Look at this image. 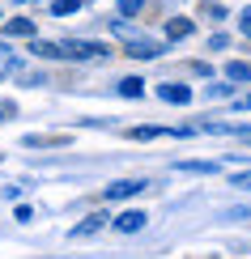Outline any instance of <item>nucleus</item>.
<instances>
[{
	"label": "nucleus",
	"mask_w": 251,
	"mask_h": 259,
	"mask_svg": "<svg viewBox=\"0 0 251 259\" xmlns=\"http://www.w3.org/2000/svg\"><path fill=\"white\" fill-rule=\"evenodd\" d=\"M111 56L106 42H94V38H64L60 42V60H102Z\"/></svg>",
	"instance_id": "f257e3e1"
},
{
	"label": "nucleus",
	"mask_w": 251,
	"mask_h": 259,
	"mask_svg": "<svg viewBox=\"0 0 251 259\" xmlns=\"http://www.w3.org/2000/svg\"><path fill=\"white\" fill-rule=\"evenodd\" d=\"M158 98L170 102V106H188V102H192V85H183V81H162V85H158Z\"/></svg>",
	"instance_id": "f03ea898"
},
{
	"label": "nucleus",
	"mask_w": 251,
	"mask_h": 259,
	"mask_svg": "<svg viewBox=\"0 0 251 259\" xmlns=\"http://www.w3.org/2000/svg\"><path fill=\"white\" fill-rule=\"evenodd\" d=\"M162 51H166V47H162V42H149V38H128V47H124V56H132V60H158L162 56Z\"/></svg>",
	"instance_id": "7ed1b4c3"
},
{
	"label": "nucleus",
	"mask_w": 251,
	"mask_h": 259,
	"mask_svg": "<svg viewBox=\"0 0 251 259\" xmlns=\"http://www.w3.org/2000/svg\"><path fill=\"white\" fill-rule=\"evenodd\" d=\"M140 191H149L145 179H119L106 187V200H128V196H140Z\"/></svg>",
	"instance_id": "20e7f679"
},
{
	"label": "nucleus",
	"mask_w": 251,
	"mask_h": 259,
	"mask_svg": "<svg viewBox=\"0 0 251 259\" xmlns=\"http://www.w3.org/2000/svg\"><path fill=\"white\" fill-rule=\"evenodd\" d=\"M145 221H149V217H145L140 208H128V212H119L111 225H115L119 234H140V230H145Z\"/></svg>",
	"instance_id": "39448f33"
},
{
	"label": "nucleus",
	"mask_w": 251,
	"mask_h": 259,
	"mask_svg": "<svg viewBox=\"0 0 251 259\" xmlns=\"http://www.w3.org/2000/svg\"><path fill=\"white\" fill-rule=\"evenodd\" d=\"M34 34H39L34 17H9L5 21V38H34Z\"/></svg>",
	"instance_id": "423d86ee"
},
{
	"label": "nucleus",
	"mask_w": 251,
	"mask_h": 259,
	"mask_svg": "<svg viewBox=\"0 0 251 259\" xmlns=\"http://www.w3.org/2000/svg\"><path fill=\"white\" fill-rule=\"evenodd\" d=\"M192 34H196L192 17H170L166 21V42H179V38H192Z\"/></svg>",
	"instance_id": "0eeeda50"
},
{
	"label": "nucleus",
	"mask_w": 251,
	"mask_h": 259,
	"mask_svg": "<svg viewBox=\"0 0 251 259\" xmlns=\"http://www.w3.org/2000/svg\"><path fill=\"white\" fill-rule=\"evenodd\" d=\"M226 81L230 85H251V64L247 60H230L226 64Z\"/></svg>",
	"instance_id": "6e6552de"
},
{
	"label": "nucleus",
	"mask_w": 251,
	"mask_h": 259,
	"mask_svg": "<svg viewBox=\"0 0 251 259\" xmlns=\"http://www.w3.org/2000/svg\"><path fill=\"white\" fill-rule=\"evenodd\" d=\"M30 56H39V60H60V42H47V38H30Z\"/></svg>",
	"instance_id": "1a4fd4ad"
},
{
	"label": "nucleus",
	"mask_w": 251,
	"mask_h": 259,
	"mask_svg": "<svg viewBox=\"0 0 251 259\" xmlns=\"http://www.w3.org/2000/svg\"><path fill=\"white\" fill-rule=\"evenodd\" d=\"M102 225H106V217H102V212H90V217H85L81 225H73V238H90V234H98Z\"/></svg>",
	"instance_id": "9d476101"
},
{
	"label": "nucleus",
	"mask_w": 251,
	"mask_h": 259,
	"mask_svg": "<svg viewBox=\"0 0 251 259\" xmlns=\"http://www.w3.org/2000/svg\"><path fill=\"white\" fill-rule=\"evenodd\" d=\"M9 72H21V60L17 51H9V42H0V77H9Z\"/></svg>",
	"instance_id": "9b49d317"
},
{
	"label": "nucleus",
	"mask_w": 251,
	"mask_h": 259,
	"mask_svg": "<svg viewBox=\"0 0 251 259\" xmlns=\"http://www.w3.org/2000/svg\"><path fill=\"white\" fill-rule=\"evenodd\" d=\"M47 5H51V13H56V17H68V13H81L85 0H47Z\"/></svg>",
	"instance_id": "f8f14e48"
},
{
	"label": "nucleus",
	"mask_w": 251,
	"mask_h": 259,
	"mask_svg": "<svg viewBox=\"0 0 251 259\" xmlns=\"http://www.w3.org/2000/svg\"><path fill=\"white\" fill-rule=\"evenodd\" d=\"M179 170H188V175H217V161H179Z\"/></svg>",
	"instance_id": "ddd939ff"
},
{
	"label": "nucleus",
	"mask_w": 251,
	"mask_h": 259,
	"mask_svg": "<svg viewBox=\"0 0 251 259\" xmlns=\"http://www.w3.org/2000/svg\"><path fill=\"white\" fill-rule=\"evenodd\" d=\"M119 94H124V98H140V94H145V81L140 77H124L119 81Z\"/></svg>",
	"instance_id": "4468645a"
},
{
	"label": "nucleus",
	"mask_w": 251,
	"mask_h": 259,
	"mask_svg": "<svg viewBox=\"0 0 251 259\" xmlns=\"http://www.w3.org/2000/svg\"><path fill=\"white\" fill-rule=\"evenodd\" d=\"M140 9H145V0H115V13L119 17H136Z\"/></svg>",
	"instance_id": "2eb2a0df"
},
{
	"label": "nucleus",
	"mask_w": 251,
	"mask_h": 259,
	"mask_svg": "<svg viewBox=\"0 0 251 259\" xmlns=\"http://www.w3.org/2000/svg\"><path fill=\"white\" fill-rule=\"evenodd\" d=\"M200 13H209V17H217V21H222V17H226V5H217V0H204V5H200Z\"/></svg>",
	"instance_id": "dca6fc26"
},
{
	"label": "nucleus",
	"mask_w": 251,
	"mask_h": 259,
	"mask_svg": "<svg viewBox=\"0 0 251 259\" xmlns=\"http://www.w3.org/2000/svg\"><path fill=\"white\" fill-rule=\"evenodd\" d=\"M226 47H230V38H226V34H213L209 38V51H226Z\"/></svg>",
	"instance_id": "f3484780"
},
{
	"label": "nucleus",
	"mask_w": 251,
	"mask_h": 259,
	"mask_svg": "<svg viewBox=\"0 0 251 259\" xmlns=\"http://www.w3.org/2000/svg\"><path fill=\"white\" fill-rule=\"evenodd\" d=\"M238 30H243V34L251 38V9H247V13H243V17H238Z\"/></svg>",
	"instance_id": "a211bd4d"
},
{
	"label": "nucleus",
	"mask_w": 251,
	"mask_h": 259,
	"mask_svg": "<svg viewBox=\"0 0 251 259\" xmlns=\"http://www.w3.org/2000/svg\"><path fill=\"white\" fill-rule=\"evenodd\" d=\"M234 187H243V191H251V170H247V175H234Z\"/></svg>",
	"instance_id": "6ab92c4d"
},
{
	"label": "nucleus",
	"mask_w": 251,
	"mask_h": 259,
	"mask_svg": "<svg viewBox=\"0 0 251 259\" xmlns=\"http://www.w3.org/2000/svg\"><path fill=\"white\" fill-rule=\"evenodd\" d=\"M230 217H234V221H243V217H251V204H247V208H230Z\"/></svg>",
	"instance_id": "aec40b11"
},
{
	"label": "nucleus",
	"mask_w": 251,
	"mask_h": 259,
	"mask_svg": "<svg viewBox=\"0 0 251 259\" xmlns=\"http://www.w3.org/2000/svg\"><path fill=\"white\" fill-rule=\"evenodd\" d=\"M234 106H238V111H251V94H243V98H238Z\"/></svg>",
	"instance_id": "412c9836"
},
{
	"label": "nucleus",
	"mask_w": 251,
	"mask_h": 259,
	"mask_svg": "<svg viewBox=\"0 0 251 259\" xmlns=\"http://www.w3.org/2000/svg\"><path fill=\"white\" fill-rule=\"evenodd\" d=\"M234 136H243L247 145H251V127H234Z\"/></svg>",
	"instance_id": "4be33fe9"
},
{
	"label": "nucleus",
	"mask_w": 251,
	"mask_h": 259,
	"mask_svg": "<svg viewBox=\"0 0 251 259\" xmlns=\"http://www.w3.org/2000/svg\"><path fill=\"white\" fill-rule=\"evenodd\" d=\"M9 111H13V106H9V102H0V119H5V115H9Z\"/></svg>",
	"instance_id": "5701e85b"
},
{
	"label": "nucleus",
	"mask_w": 251,
	"mask_h": 259,
	"mask_svg": "<svg viewBox=\"0 0 251 259\" xmlns=\"http://www.w3.org/2000/svg\"><path fill=\"white\" fill-rule=\"evenodd\" d=\"M13 5H43V0H13Z\"/></svg>",
	"instance_id": "b1692460"
}]
</instances>
